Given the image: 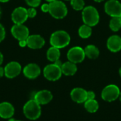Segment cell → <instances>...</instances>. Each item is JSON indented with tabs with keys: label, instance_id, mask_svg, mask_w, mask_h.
I'll use <instances>...</instances> for the list:
<instances>
[{
	"label": "cell",
	"instance_id": "6da1fadb",
	"mask_svg": "<svg viewBox=\"0 0 121 121\" xmlns=\"http://www.w3.org/2000/svg\"><path fill=\"white\" fill-rule=\"evenodd\" d=\"M71 41L69 34L63 30L56 31L52 34L50 39V43L52 46L58 48H62L67 46Z\"/></svg>",
	"mask_w": 121,
	"mask_h": 121
},
{
	"label": "cell",
	"instance_id": "7a4b0ae2",
	"mask_svg": "<svg viewBox=\"0 0 121 121\" xmlns=\"http://www.w3.org/2000/svg\"><path fill=\"white\" fill-rule=\"evenodd\" d=\"M82 20L84 24L91 27L96 26L100 20V16L97 9L92 6L84 7L82 9Z\"/></svg>",
	"mask_w": 121,
	"mask_h": 121
},
{
	"label": "cell",
	"instance_id": "3957f363",
	"mask_svg": "<svg viewBox=\"0 0 121 121\" xmlns=\"http://www.w3.org/2000/svg\"><path fill=\"white\" fill-rule=\"evenodd\" d=\"M23 113L29 120H37L41 115L40 105L34 99H31L24 105Z\"/></svg>",
	"mask_w": 121,
	"mask_h": 121
},
{
	"label": "cell",
	"instance_id": "277c9868",
	"mask_svg": "<svg viewBox=\"0 0 121 121\" xmlns=\"http://www.w3.org/2000/svg\"><path fill=\"white\" fill-rule=\"evenodd\" d=\"M49 6V13L53 18L56 19H62L67 16L68 10L66 4L63 1L55 0L50 2Z\"/></svg>",
	"mask_w": 121,
	"mask_h": 121
},
{
	"label": "cell",
	"instance_id": "5b68a950",
	"mask_svg": "<svg viewBox=\"0 0 121 121\" xmlns=\"http://www.w3.org/2000/svg\"><path fill=\"white\" fill-rule=\"evenodd\" d=\"M62 72L61 67L55 63L47 65L43 69V75L46 79L50 81H55L59 80L62 76Z\"/></svg>",
	"mask_w": 121,
	"mask_h": 121
},
{
	"label": "cell",
	"instance_id": "8992f818",
	"mask_svg": "<svg viewBox=\"0 0 121 121\" xmlns=\"http://www.w3.org/2000/svg\"><path fill=\"white\" fill-rule=\"evenodd\" d=\"M121 91L119 88L114 84L106 86L101 92V98L107 102H113L119 98Z\"/></svg>",
	"mask_w": 121,
	"mask_h": 121
},
{
	"label": "cell",
	"instance_id": "52a82bcc",
	"mask_svg": "<svg viewBox=\"0 0 121 121\" xmlns=\"http://www.w3.org/2000/svg\"><path fill=\"white\" fill-rule=\"evenodd\" d=\"M86 57L84 49L80 46H74L67 52V58L74 63H82Z\"/></svg>",
	"mask_w": 121,
	"mask_h": 121
},
{
	"label": "cell",
	"instance_id": "ba28073f",
	"mask_svg": "<svg viewBox=\"0 0 121 121\" xmlns=\"http://www.w3.org/2000/svg\"><path fill=\"white\" fill-rule=\"evenodd\" d=\"M105 12L111 17L121 16V3L118 0H108L104 6Z\"/></svg>",
	"mask_w": 121,
	"mask_h": 121
},
{
	"label": "cell",
	"instance_id": "9c48e42d",
	"mask_svg": "<svg viewBox=\"0 0 121 121\" xmlns=\"http://www.w3.org/2000/svg\"><path fill=\"white\" fill-rule=\"evenodd\" d=\"M12 36L17 40H26L29 36V30L27 26L22 24H14L11 29Z\"/></svg>",
	"mask_w": 121,
	"mask_h": 121
},
{
	"label": "cell",
	"instance_id": "30bf717a",
	"mask_svg": "<svg viewBox=\"0 0 121 121\" xmlns=\"http://www.w3.org/2000/svg\"><path fill=\"white\" fill-rule=\"evenodd\" d=\"M28 18L27 9L19 6L16 8L11 14V19L15 24H22Z\"/></svg>",
	"mask_w": 121,
	"mask_h": 121
},
{
	"label": "cell",
	"instance_id": "8fae6325",
	"mask_svg": "<svg viewBox=\"0 0 121 121\" xmlns=\"http://www.w3.org/2000/svg\"><path fill=\"white\" fill-rule=\"evenodd\" d=\"M21 72V66L16 61H11L7 63L4 68V75L8 78H13L18 76Z\"/></svg>",
	"mask_w": 121,
	"mask_h": 121
},
{
	"label": "cell",
	"instance_id": "7c38bea8",
	"mask_svg": "<svg viewBox=\"0 0 121 121\" xmlns=\"http://www.w3.org/2000/svg\"><path fill=\"white\" fill-rule=\"evenodd\" d=\"M27 46L32 49H39L41 48L45 45V39L38 34L29 35L26 39Z\"/></svg>",
	"mask_w": 121,
	"mask_h": 121
},
{
	"label": "cell",
	"instance_id": "4fadbf2b",
	"mask_svg": "<svg viewBox=\"0 0 121 121\" xmlns=\"http://www.w3.org/2000/svg\"><path fill=\"white\" fill-rule=\"evenodd\" d=\"M40 72L41 71L40 66L38 64L33 63L26 65L23 69V75L29 79L36 78L38 76H40Z\"/></svg>",
	"mask_w": 121,
	"mask_h": 121
},
{
	"label": "cell",
	"instance_id": "5bb4252c",
	"mask_svg": "<svg viewBox=\"0 0 121 121\" xmlns=\"http://www.w3.org/2000/svg\"><path fill=\"white\" fill-rule=\"evenodd\" d=\"M70 96L73 101L82 103L87 100V91L82 88H75L71 91Z\"/></svg>",
	"mask_w": 121,
	"mask_h": 121
},
{
	"label": "cell",
	"instance_id": "9a60e30c",
	"mask_svg": "<svg viewBox=\"0 0 121 121\" xmlns=\"http://www.w3.org/2000/svg\"><path fill=\"white\" fill-rule=\"evenodd\" d=\"M52 94L50 91L42 90L37 92L34 96V100L40 105H45L49 103L52 100Z\"/></svg>",
	"mask_w": 121,
	"mask_h": 121
},
{
	"label": "cell",
	"instance_id": "2e32d148",
	"mask_svg": "<svg viewBox=\"0 0 121 121\" xmlns=\"http://www.w3.org/2000/svg\"><path fill=\"white\" fill-rule=\"evenodd\" d=\"M106 44L110 51L113 53L118 52L121 50V37L118 35H113L108 39Z\"/></svg>",
	"mask_w": 121,
	"mask_h": 121
},
{
	"label": "cell",
	"instance_id": "e0dca14e",
	"mask_svg": "<svg viewBox=\"0 0 121 121\" xmlns=\"http://www.w3.org/2000/svg\"><path fill=\"white\" fill-rule=\"evenodd\" d=\"M14 114L13 106L8 102H3L0 103V117L4 119H9L12 118Z\"/></svg>",
	"mask_w": 121,
	"mask_h": 121
},
{
	"label": "cell",
	"instance_id": "ac0fdd59",
	"mask_svg": "<svg viewBox=\"0 0 121 121\" xmlns=\"http://www.w3.org/2000/svg\"><path fill=\"white\" fill-rule=\"evenodd\" d=\"M61 69L64 75L67 76H74L77 71V66L76 63H74L69 61L62 63L61 66Z\"/></svg>",
	"mask_w": 121,
	"mask_h": 121
},
{
	"label": "cell",
	"instance_id": "d6986e66",
	"mask_svg": "<svg viewBox=\"0 0 121 121\" xmlns=\"http://www.w3.org/2000/svg\"><path fill=\"white\" fill-rule=\"evenodd\" d=\"M86 56L90 59H96L99 56V50L94 45H88L84 48Z\"/></svg>",
	"mask_w": 121,
	"mask_h": 121
},
{
	"label": "cell",
	"instance_id": "ffe728a7",
	"mask_svg": "<svg viewBox=\"0 0 121 121\" xmlns=\"http://www.w3.org/2000/svg\"><path fill=\"white\" fill-rule=\"evenodd\" d=\"M60 57V48H56L55 46H51L47 51V58L51 62H55Z\"/></svg>",
	"mask_w": 121,
	"mask_h": 121
},
{
	"label": "cell",
	"instance_id": "44dd1931",
	"mask_svg": "<svg viewBox=\"0 0 121 121\" xmlns=\"http://www.w3.org/2000/svg\"><path fill=\"white\" fill-rule=\"evenodd\" d=\"M84 108L89 113H94L99 110V105L95 99L86 100L84 102Z\"/></svg>",
	"mask_w": 121,
	"mask_h": 121
},
{
	"label": "cell",
	"instance_id": "7402d4cb",
	"mask_svg": "<svg viewBox=\"0 0 121 121\" xmlns=\"http://www.w3.org/2000/svg\"><path fill=\"white\" fill-rule=\"evenodd\" d=\"M78 33L81 38L88 39L91 36V35L92 34V29H91V26H89L86 24H84L79 27Z\"/></svg>",
	"mask_w": 121,
	"mask_h": 121
},
{
	"label": "cell",
	"instance_id": "603a6c76",
	"mask_svg": "<svg viewBox=\"0 0 121 121\" xmlns=\"http://www.w3.org/2000/svg\"><path fill=\"white\" fill-rule=\"evenodd\" d=\"M109 27L113 31H118L121 28V20L120 17H112L109 22Z\"/></svg>",
	"mask_w": 121,
	"mask_h": 121
},
{
	"label": "cell",
	"instance_id": "cb8c5ba5",
	"mask_svg": "<svg viewBox=\"0 0 121 121\" xmlns=\"http://www.w3.org/2000/svg\"><path fill=\"white\" fill-rule=\"evenodd\" d=\"M72 7L76 11H81L84 8L85 3L84 0H70Z\"/></svg>",
	"mask_w": 121,
	"mask_h": 121
},
{
	"label": "cell",
	"instance_id": "d4e9b609",
	"mask_svg": "<svg viewBox=\"0 0 121 121\" xmlns=\"http://www.w3.org/2000/svg\"><path fill=\"white\" fill-rule=\"evenodd\" d=\"M26 4L30 7H37L40 4L41 0H26Z\"/></svg>",
	"mask_w": 121,
	"mask_h": 121
},
{
	"label": "cell",
	"instance_id": "484cf974",
	"mask_svg": "<svg viewBox=\"0 0 121 121\" xmlns=\"http://www.w3.org/2000/svg\"><path fill=\"white\" fill-rule=\"evenodd\" d=\"M27 11H28V18H34L36 16L37 11L34 7H30L29 9H27Z\"/></svg>",
	"mask_w": 121,
	"mask_h": 121
},
{
	"label": "cell",
	"instance_id": "4316f807",
	"mask_svg": "<svg viewBox=\"0 0 121 121\" xmlns=\"http://www.w3.org/2000/svg\"><path fill=\"white\" fill-rule=\"evenodd\" d=\"M6 36V31H5V29L4 27L0 24V42H1Z\"/></svg>",
	"mask_w": 121,
	"mask_h": 121
},
{
	"label": "cell",
	"instance_id": "83f0119b",
	"mask_svg": "<svg viewBox=\"0 0 121 121\" xmlns=\"http://www.w3.org/2000/svg\"><path fill=\"white\" fill-rule=\"evenodd\" d=\"M96 95L94 91H87V100H91V99H95Z\"/></svg>",
	"mask_w": 121,
	"mask_h": 121
},
{
	"label": "cell",
	"instance_id": "f1b7e54d",
	"mask_svg": "<svg viewBox=\"0 0 121 121\" xmlns=\"http://www.w3.org/2000/svg\"><path fill=\"white\" fill-rule=\"evenodd\" d=\"M49 9H50V6H49V4H43L42 6H41V10L46 13V12H49Z\"/></svg>",
	"mask_w": 121,
	"mask_h": 121
},
{
	"label": "cell",
	"instance_id": "f546056e",
	"mask_svg": "<svg viewBox=\"0 0 121 121\" xmlns=\"http://www.w3.org/2000/svg\"><path fill=\"white\" fill-rule=\"evenodd\" d=\"M18 44L21 47H25L27 46V41L26 40H21V41H18Z\"/></svg>",
	"mask_w": 121,
	"mask_h": 121
},
{
	"label": "cell",
	"instance_id": "4dcf8cb0",
	"mask_svg": "<svg viewBox=\"0 0 121 121\" xmlns=\"http://www.w3.org/2000/svg\"><path fill=\"white\" fill-rule=\"evenodd\" d=\"M54 63H55V64H56L57 66H60V67H61V66H62V63L61 62V61H60V59H58L57 61H56L55 62H54Z\"/></svg>",
	"mask_w": 121,
	"mask_h": 121
},
{
	"label": "cell",
	"instance_id": "1f68e13d",
	"mask_svg": "<svg viewBox=\"0 0 121 121\" xmlns=\"http://www.w3.org/2000/svg\"><path fill=\"white\" fill-rule=\"evenodd\" d=\"M4 75V68H3L1 66H0V78L2 77Z\"/></svg>",
	"mask_w": 121,
	"mask_h": 121
},
{
	"label": "cell",
	"instance_id": "d6a6232c",
	"mask_svg": "<svg viewBox=\"0 0 121 121\" xmlns=\"http://www.w3.org/2000/svg\"><path fill=\"white\" fill-rule=\"evenodd\" d=\"M3 61H4V57H3V55L2 53H1L0 51V66L1 65V63H3Z\"/></svg>",
	"mask_w": 121,
	"mask_h": 121
},
{
	"label": "cell",
	"instance_id": "836d02e7",
	"mask_svg": "<svg viewBox=\"0 0 121 121\" xmlns=\"http://www.w3.org/2000/svg\"><path fill=\"white\" fill-rule=\"evenodd\" d=\"M10 1V0H0V2H3V3H4V2H7V1Z\"/></svg>",
	"mask_w": 121,
	"mask_h": 121
},
{
	"label": "cell",
	"instance_id": "e575fe53",
	"mask_svg": "<svg viewBox=\"0 0 121 121\" xmlns=\"http://www.w3.org/2000/svg\"><path fill=\"white\" fill-rule=\"evenodd\" d=\"M96 2H102L103 1H104V0H94Z\"/></svg>",
	"mask_w": 121,
	"mask_h": 121
},
{
	"label": "cell",
	"instance_id": "d590c367",
	"mask_svg": "<svg viewBox=\"0 0 121 121\" xmlns=\"http://www.w3.org/2000/svg\"><path fill=\"white\" fill-rule=\"evenodd\" d=\"M45 1H47L48 2H52V1H55V0H45Z\"/></svg>",
	"mask_w": 121,
	"mask_h": 121
},
{
	"label": "cell",
	"instance_id": "8d00e7d4",
	"mask_svg": "<svg viewBox=\"0 0 121 121\" xmlns=\"http://www.w3.org/2000/svg\"><path fill=\"white\" fill-rule=\"evenodd\" d=\"M119 74H120V76L121 77V67L120 68V69H119Z\"/></svg>",
	"mask_w": 121,
	"mask_h": 121
},
{
	"label": "cell",
	"instance_id": "74e56055",
	"mask_svg": "<svg viewBox=\"0 0 121 121\" xmlns=\"http://www.w3.org/2000/svg\"><path fill=\"white\" fill-rule=\"evenodd\" d=\"M119 99H120V101H121V93H120V96H119Z\"/></svg>",
	"mask_w": 121,
	"mask_h": 121
},
{
	"label": "cell",
	"instance_id": "f35d334b",
	"mask_svg": "<svg viewBox=\"0 0 121 121\" xmlns=\"http://www.w3.org/2000/svg\"><path fill=\"white\" fill-rule=\"evenodd\" d=\"M9 121H15V120H13V119H11Z\"/></svg>",
	"mask_w": 121,
	"mask_h": 121
},
{
	"label": "cell",
	"instance_id": "ab89813d",
	"mask_svg": "<svg viewBox=\"0 0 121 121\" xmlns=\"http://www.w3.org/2000/svg\"><path fill=\"white\" fill-rule=\"evenodd\" d=\"M1 9H0V17H1Z\"/></svg>",
	"mask_w": 121,
	"mask_h": 121
},
{
	"label": "cell",
	"instance_id": "60d3db41",
	"mask_svg": "<svg viewBox=\"0 0 121 121\" xmlns=\"http://www.w3.org/2000/svg\"><path fill=\"white\" fill-rule=\"evenodd\" d=\"M120 19H121V16H120Z\"/></svg>",
	"mask_w": 121,
	"mask_h": 121
},
{
	"label": "cell",
	"instance_id": "b9f144b4",
	"mask_svg": "<svg viewBox=\"0 0 121 121\" xmlns=\"http://www.w3.org/2000/svg\"><path fill=\"white\" fill-rule=\"evenodd\" d=\"M67 1H69V0H67Z\"/></svg>",
	"mask_w": 121,
	"mask_h": 121
}]
</instances>
